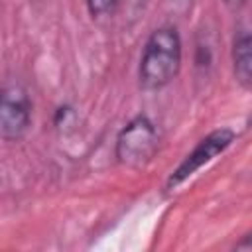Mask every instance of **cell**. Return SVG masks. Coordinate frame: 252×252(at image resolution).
Instances as JSON below:
<instances>
[{
    "label": "cell",
    "mask_w": 252,
    "mask_h": 252,
    "mask_svg": "<svg viewBox=\"0 0 252 252\" xmlns=\"http://www.w3.org/2000/svg\"><path fill=\"white\" fill-rule=\"evenodd\" d=\"M75 120H77V114H75V108H73L71 104H61V106H57V110H55V114H53V126H55L57 130H67V128H71V126L75 124Z\"/></svg>",
    "instance_id": "7"
},
{
    "label": "cell",
    "mask_w": 252,
    "mask_h": 252,
    "mask_svg": "<svg viewBox=\"0 0 252 252\" xmlns=\"http://www.w3.org/2000/svg\"><path fill=\"white\" fill-rule=\"evenodd\" d=\"M181 35L173 26H159L156 28L150 37L146 39L140 67H138V81L144 91H159L167 87L181 69Z\"/></svg>",
    "instance_id": "1"
},
{
    "label": "cell",
    "mask_w": 252,
    "mask_h": 252,
    "mask_svg": "<svg viewBox=\"0 0 252 252\" xmlns=\"http://www.w3.org/2000/svg\"><path fill=\"white\" fill-rule=\"evenodd\" d=\"M236 140L234 130L230 128H217L213 132H209L203 140H199V144L183 158V161L171 171V175L167 177L165 183V191H173L177 189L181 183H185L195 171H199L203 165H207L209 161H213L217 156H220L226 148H230V144Z\"/></svg>",
    "instance_id": "3"
},
{
    "label": "cell",
    "mask_w": 252,
    "mask_h": 252,
    "mask_svg": "<svg viewBox=\"0 0 252 252\" xmlns=\"http://www.w3.org/2000/svg\"><path fill=\"white\" fill-rule=\"evenodd\" d=\"M87 10L94 20L100 18H112L118 10V0H85Z\"/></svg>",
    "instance_id": "6"
},
{
    "label": "cell",
    "mask_w": 252,
    "mask_h": 252,
    "mask_svg": "<svg viewBox=\"0 0 252 252\" xmlns=\"http://www.w3.org/2000/svg\"><path fill=\"white\" fill-rule=\"evenodd\" d=\"M246 2H248V0H224V4H226L230 10H238V8H242Z\"/></svg>",
    "instance_id": "8"
},
{
    "label": "cell",
    "mask_w": 252,
    "mask_h": 252,
    "mask_svg": "<svg viewBox=\"0 0 252 252\" xmlns=\"http://www.w3.org/2000/svg\"><path fill=\"white\" fill-rule=\"evenodd\" d=\"M232 69L236 81L244 87H252V39L248 30H238L232 41Z\"/></svg>",
    "instance_id": "5"
},
{
    "label": "cell",
    "mask_w": 252,
    "mask_h": 252,
    "mask_svg": "<svg viewBox=\"0 0 252 252\" xmlns=\"http://www.w3.org/2000/svg\"><path fill=\"white\" fill-rule=\"evenodd\" d=\"M32 124V100L28 91L18 83L0 89V140L18 142Z\"/></svg>",
    "instance_id": "4"
},
{
    "label": "cell",
    "mask_w": 252,
    "mask_h": 252,
    "mask_svg": "<svg viewBox=\"0 0 252 252\" xmlns=\"http://www.w3.org/2000/svg\"><path fill=\"white\" fill-rule=\"evenodd\" d=\"M159 148V134L156 124L146 116H134L116 136V159L132 169L146 167Z\"/></svg>",
    "instance_id": "2"
}]
</instances>
